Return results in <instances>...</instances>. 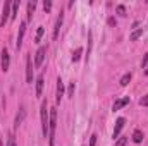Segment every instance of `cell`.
Instances as JSON below:
<instances>
[{
	"instance_id": "8992f818",
	"label": "cell",
	"mask_w": 148,
	"mask_h": 146,
	"mask_svg": "<svg viewBox=\"0 0 148 146\" xmlns=\"http://www.w3.org/2000/svg\"><path fill=\"white\" fill-rule=\"evenodd\" d=\"M24 33H26V21H23L19 24V33H17V41H16V48L19 50L23 46V40H24Z\"/></svg>"
},
{
	"instance_id": "cb8c5ba5",
	"label": "cell",
	"mask_w": 148,
	"mask_h": 146,
	"mask_svg": "<svg viewBox=\"0 0 148 146\" xmlns=\"http://www.w3.org/2000/svg\"><path fill=\"white\" fill-rule=\"evenodd\" d=\"M140 105H141V107H148V95H147V96H143V98L140 100Z\"/></svg>"
},
{
	"instance_id": "d4e9b609",
	"label": "cell",
	"mask_w": 148,
	"mask_h": 146,
	"mask_svg": "<svg viewBox=\"0 0 148 146\" xmlns=\"http://www.w3.org/2000/svg\"><path fill=\"white\" fill-rule=\"evenodd\" d=\"M126 143H127V138H121V139L115 143V146H124Z\"/></svg>"
},
{
	"instance_id": "ffe728a7",
	"label": "cell",
	"mask_w": 148,
	"mask_h": 146,
	"mask_svg": "<svg viewBox=\"0 0 148 146\" xmlns=\"http://www.w3.org/2000/svg\"><path fill=\"white\" fill-rule=\"evenodd\" d=\"M43 26H40L38 28V31H36V36H35V43H40V40H41V36H43Z\"/></svg>"
},
{
	"instance_id": "4316f807",
	"label": "cell",
	"mask_w": 148,
	"mask_h": 146,
	"mask_svg": "<svg viewBox=\"0 0 148 146\" xmlns=\"http://www.w3.org/2000/svg\"><path fill=\"white\" fill-rule=\"evenodd\" d=\"M147 64H148V53H145V57H143V62H141V67H145V69H147Z\"/></svg>"
},
{
	"instance_id": "e0dca14e",
	"label": "cell",
	"mask_w": 148,
	"mask_h": 146,
	"mask_svg": "<svg viewBox=\"0 0 148 146\" xmlns=\"http://www.w3.org/2000/svg\"><path fill=\"white\" fill-rule=\"evenodd\" d=\"M141 35H143V28H138L136 31H133V33H131L129 40H131V41H136V40H138V38L141 36Z\"/></svg>"
},
{
	"instance_id": "3957f363",
	"label": "cell",
	"mask_w": 148,
	"mask_h": 146,
	"mask_svg": "<svg viewBox=\"0 0 148 146\" xmlns=\"http://www.w3.org/2000/svg\"><path fill=\"white\" fill-rule=\"evenodd\" d=\"M0 65H2L3 72H7L9 67H10V55H9L7 48H2V52H0Z\"/></svg>"
},
{
	"instance_id": "5b68a950",
	"label": "cell",
	"mask_w": 148,
	"mask_h": 146,
	"mask_svg": "<svg viewBox=\"0 0 148 146\" xmlns=\"http://www.w3.org/2000/svg\"><path fill=\"white\" fill-rule=\"evenodd\" d=\"M45 55H47V45H41V46L38 48V52L35 53V65H36V67H40V65L43 64Z\"/></svg>"
},
{
	"instance_id": "ba28073f",
	"label": "cell",
	"mask_w": 148,
	"mask_h": 146,
	"mask_svg": "<svg viewBox=\"0 0 148 146\" xmlns=\"http://www.w3.org/2000/svg\"><path fill=\"white\" fill-rule=\"evenodd\" d=\"M26 81L33 83V65H31V57L26 55Z\"/></svg>"
},
{
	"instance_id": "ac0fdd59",
	"label": "cell",
	"mask_w": 148,
	"mask_h": 146,
	"mask_svg": "<svg viewBox=\"0 0 148 146\" xmlns=\"http://www.w3.org/2000/svg\"><path fill=\"white\" fill-rule=\"evenodd\" d=\"M129 81H131V74H124L122 77H121V86H127L129 84Z\"/></svg>"
},
{
	"instance_id": "5bb4252c",
	"label": "cell",
	"mask_w": 148,
	"mask_h": 146,
	"mask_svg": "<svg viewBox=\"0 0 148 146\" xmlns=\"http://www.w3.org/2000/svg\"><path fill=\"white\" fill-rule=\"evenodd\" d=\"M35 9H36V3H35V2H29V3H28V21H31V19H33Z\"/></svg>"
},
{
	"instance_id": "30bf717a",
	"label": "cell",
	"mask_w": 148,
	"mask_h": 146,
	"mask_svg": "<svg viewBox=\"0 0 148 146\" xmlns=\"http://www.w3.org/2000/svg\"><path fill=\"white\" fill-rule=\"evenodd\" d=\"M129 103V96H124V98H119V100H115V103H114V107H112V110L115 112V110H121L122 107H126Z\"/></svg>"
},
{
	"instance_id": "83f0119b",
	"label": "cell",
	"mask_w": 148,
	"mask_h": 146,
	"mask_svg": "<svg viewBox=\"0 0 148 146\" xmlns=\"http://www.w3.org/2000/svg\"><path fill=\"white\" fill-rule=\"evenodd\" d=\"M95 145H97V136L93 134V136H91V141H90V146H95Z\"/></svg>"
},
{
	"instance_id": "d6986e66",
	"label": "cell",
	"mask_w": 148,
	"mask_h": 146,
	"mask_svg": "<svg viewBox=\"0 0 148 146\" xmlns=\"http://www.w3.org/2000/svg\"><path fill=\"white\" fill-rule=\"evenodd\" d=\"M81 53H83V48H76V52H73V62H77L81 59Z\"/></svg>"
},
{
	"instance_id": "52a82bcc",
	"label": "cell",
	"mask_w": 148,
	"mask_h": 146,
	"mask_svg": "<svg viewBox=\"0 0 148 146\" xmlns=\"http://www.w3.org/2000/svg\"><path fill=\"white\" fill-rule=\"evenodd\" d=\"M124 124H126V119H124V117H119V119L115 120V127H114V134H112V138H114V139H117V138H119V134H121V131H122Z\"/></svg>"
},
{
	"instance_id": "484cf974",
	"label": "cell",
	"mask_w": 148,
	"mask_h": 146,
	"mask_svg": "<svg viewBox=\"0 0 148 146\" xmlns=\"http://www.w3.org/2000/svg\"><path fill=\"white\" fill-rule=\"evenodd\" d=\"M7 146H16V139H14V136H9V143Z\"/></svg>"
},
{
	"instance_id": "9a60e30c",
	"label": "cell",
	"mask_w": 148,
	"mask_h": 146,
	"mask_svg": "<svg viewBox=\"0 0 148 146\" xmlns=\"http://www.w3.org/2000/svg\"><path fill=\"white\" fill-rule=\"evenodd\" d=\"M133 141H134V143H141V141H143V132H141L140 129H136V131L133 132Z\"/></svg>"
},
{
	"instance_id": "9c48e42d",
	"label": "cell",
	"mask_w": 148,
	"mask_h": 146,
	"mask_svg": "<svg viewBox=\"0 0 148 146\" xmlns=\"http://www.w3.org/2000/svg\"><path fill=\"white\" fill-rule=\"evenodd\" d=\"M62 23H64V16H62V12L59 14V17H57V21H55V26H53V40H57L59 36V31H60V26H62Z\"/></svg>"
},
{
	"instance_id": "7c38bea8",
	"label": "cell",
	"mask_w": 148,
	"mask_h": 146,
	"mask_svg": "<svg viewBox=\"0 0 148 146\" xmlns=\"http://www.w3.org/2000/svg\"><path fill=\"white\" fill-rule=\"evenodd\" d=\"M24 115H26V110H24V107L21 105V108H19V112H17V115H16V127H19V124H23V120H24Z\"/></svg>"
},
{
	"instance_id": "4fadbf2b",
	"label": "cell",
	"mask_w": 148,
	"mask_h": 146,
	"mask_svg": "<svg viewBox=\"0 0 148 146\" xmlns=\"http://www.w3.org/2000/svg\"><path fill=\"white\" fill-rule=\"evenodd\" d=\"M43 83H45V77L43 74H40L36 77V96H41V91H43Z\"/></svg>"
},
{
	"instance_id": "f1b7e54d",
	"label": "cell",
	"mask_w": 148,
	"mask_h": 146,
	"mask_svg": "<svg viewBox=\"0 0 148 146\" xmlns=\"http://www.w3.org/2000/svg\"><path fill=\"white\" fill-rule=\"evenodd\" d=\"M109 24H110V26L115 24V19H114V17H109Z\"/></svg>"
},
{
	"instance_id": "44dd1931",
	"label": "cell",
	"mask_w": 148,
	"mask_h": 146,
	"mask_svg": "<svg viewBox=\"0 0 148 146\" xmlns=\"http://www.w3.org/2000/svg\"><path fill=\"white\" fill-rule=\"evenodd\" d=\"M43 9H45V12H50V9H52V2H50V0H45V2H43Z\"/></svg>"
},
{
	"instance_id": "2e32d148",
	"label": "cell",
	"mask_w": 148,
	"mask_h": 146,
	"mask_svg": "<svg viewBox=\"0 0 148 146\" xmlns=\"http://www.w3.org/2000/svg\"><path fill=\"white\" fill-rule=\"evenodd\" d=\"M19 12V2H12V12H10V19H16Z\"/></svg>"
},
{
	"instance_id": "603a6c76",
	"label": "cell",
	"mask_w": 148,
	"mask_h": 146,
	"mask_svg": "<svg viewBox=\"0 0 148 146\" xmlns=\"http://www.w3.org/2000/svg\"><path fill=\"white\" fill-rule=\"evenodd\" d=\"M117 14L119 16H126V7L124 5H117Z\"/></svg>"
},
{
	"instance_id": "7a4b0ae2",
	"label": "cell",
	"mask_w": 148,
	"mask_h": 146,
	"mask_svg": "<svg viewBox=\"0 0 148 146\" xmlns=\"http://www.w3.org/2000/svg\"><path fill=\"white\" fill-rule=\"evenodd\" d=\"M55 129H57V110H50V124H48V141L50 146L55 143Z\"/></svg>"
},
{
	"instance_id": "8fae6325",
	"label": "cell",
	"mask_w": 148,
	"mask_h": 146,
	"mask_svg": "<svg viewBox=\"0 0 148 146\" xmlns=\"http://www.w3.org/2000/svg\"><path fill=\"white\" fill-rule=\"evenodd\" d=\"M62 96H64V83H62V79L59 77V79H57V103H60Z\"/></svg>"
},
{
	"instance_id": "6da1fadb",
	"label": "cell",
	"mask_w": 148,
	"mask_h": 146,
	"mask_svg": "<svg viewBox=\"0 0 148 146\" xmlns=\"http://www.w3.org/2000/svg\"><path fill=\"white\" fill-rule=\"evenodd\" d=\"M47 108H48V103H47V100H43V102H41L40 115H41V132H43L45 138L48 136V124H50V112Z\"/></svg>"
},
{
	"instance_id": "7402d4cb",
	"label": "cell",
	"mask_w": 148,
	"mask_h": 146,
	"mask_svg": "<svg viewBox=\"0 0 148 146\" xmlns=\"http://www.w3.org/2000/svg\"><path fill=\"white\" fill-rule=\"evenodd\" d=\"M74 89H76V86H74V83H71L67 88V96H74Z\"/></svg>"
},
{
	"instance_id": "277c9868",
	"label": "cell",
	"mask_w": 148,
	"mask_h": 146,
	"mask_svg": "<svg viewBox=\"0 0 148 146\" xmlns=\"http://www.w3.org/2000/svg\"><path fill=\"white\" fill-rule=\"evenodd\" d=\"M10 9H12V3H10V2H5V3H3V9H2V21H0V26H5V23L10 19V12H12Z\"/></svg>"
}]
</instances>
